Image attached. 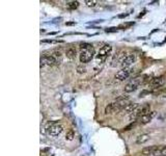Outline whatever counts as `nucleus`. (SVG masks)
Here are the masks:
<instances>
[{"label": "nucleus", "instance_id": "f03ea898", "mask_svg": "<svg viewBox=\"0 0 166 156\" xmlns=\"http://www.w3.org/2000/svg\"><path fill=\"white\" fill-rule=\"evenodd\" d=\"M80 55H79V58H80V62H83V64H86V62H91L95 56V49L94 47L91 45V44L87 43H83L80 45Z\"/></svg>", "mask_w": 166, "mask_h": 156}, {"label": "nucleus", "instance_id": "9d476101", "mask_svg": "<svg viewBox=\"0 0 166 156\" xmlns=\"http://www.w3.org/2000/svg\"><path fill=\"white\" fill-rule=\"evenodd\" d=\"M136 62V55L134 53L128 54V55L125 57L124 61L122 62V69L124 68H131L132 65H134Z\"/></svg>", "mask_w": 166, "mask_h": 156}, {"label": "nucleus", "instance_id": "1a4fd4ad", "mask_svg": "<svg viewBox=\"0 0 166 156\" xmlns=\"http://www.w3.org/2000/svg\"><path fill=\"white\" fill-rule=\"evenodd\" d=\"M58 64V62L56 61V58L52 54L51 55H43L41 57V68L45 67V66H55Z\"/></svg>", "mask_w": 166, "mask_h": 156}, {"label": "nucleus", "instance_id": "ddd939ff", "mask_svg": "<svg viewBox=\"0 0 166 156\" xmlns=\"http://www.w3.org/2000/svg\"><path fill=\"white\" fill-rule=\"evenodd\" d=\"M138 107H139V104H138V103H130L129 105H128L127 107L124 109V110L126 111L127 114H131L134 113V111H135Z\"/></svg>", "mask_w": 166, "mask_h": 156}, {"label": "nucleus", "instance_id": "0eeeda50", "mask_svg": "<svg viewBox=\"0 0 166 156\" xmlns=\"http://www.w3.org/2000/svg\"><path fill=\"white\" fill-rule=\"evenodd\" d=\"M165 83V79L163 76H158V77H155L149 81V86H152V91L151 92H158L159 90H161V87L164 86Z\"/></svg>", "mask_w": 166, "mask_h": 156}, {"label": "nucleus", "instance_id": "aec40b11", "mask_svg": "<svg viewBox=\"0 0 166 156\" xmlns=\"http://www.w3.org/2000/svg\"><path fill=\"white\" fill-rule=\"evenodd\" d=\"M85 4L87 5V6H89V7H95L97 5V1H95V0H86L85 1Z\"/></svg>", "mask_w": 166, "mask_h": 156}, {"label": "nucleus", "instance_id": "7ed1b4c3", "mask_svg": "<svg viewBox=\"0 0 166 156\" xmlns=\"http://www.w3.org/2000/svg\"><path fill=\"white\" fill-rule=\"evenodd\" d=\"M149 113H151V104L145 103V104H143V105L139 106L134 113L130 114V121H132V122L137 121V120H139L141 117L145 116V114H148Z\"/></svg>", "mask_w": 166, "mask_h": 156}, {"label": "nucleus", "instance_id": "a211bd4d", "mask_svg": "<svg viewBox=\"0 0 166 156\" xmlns=\"http://www.w3.org/2000/svg\"><path fill=\"white\" fill-rule=\"evenodd\" d=\"M74 138H75L74 130L70 129V130L67 132V134H66V139H67V141H72V139H74Z\"/></svg>", "mask_w": 166, "mask_h": 156}, {"label": "nucleus", "instance_id": "6e6552de", "mask_svg": "<svg viewBox=\"0 0 166 156\" xmlns=\"http://www.w3.org/2000/svg\"><path fill=\"white\" fill-rule=\"evenodd\" d=\"M133 72H134V69L133 68H124V69H121L118 73L115 74V79H118L119 81H124L126 80L132 75Z\"/></svg>", "mask_w": 166, "mask_h": 156}, {"label": "nucleus", "instance_id": "423d86ee", "mask_svg": "<svg viewBox=\"0 0 166 156\" xmlns=\"http://www.w3.org/2000/svg\"><path fill=\"white\" fill-rule=\"evenodd\" d=\"M111 51H112V46H110V45L103 46V47L99 50V54H98L97 57H96L97 62L101 64V62L106 61V58H107L108 55L111 53Z\"/></svg>", "mask_w": 166, "mask_h": 156}, {"label": "nucleus", "instance_id": "39448f33", "mask_svg": "<svg viewBox=\"0 0 166 156\" xmlns=\"http://www.w3.org/2000/svg\"><path fill=\"white\" fill-rule=\"evenodd\" d=\"M143 78L142 77H135L133 78L132 80H130L129 82L126 84L125 86V92L126 93H132V92H135L136 90L139 87L140 84L143 83Z\"/></svg>", "mask_w": 166, "mask_h": 156}, {"label": "nucleus", "instance_id": "20e7f679", "mask_svg": "<svg viewBox=\"0 0 166 156\" xmlns=\"http://www.w3.org/2000/svg\"><path fill=\"white\" fill-rule=\"evenodd\" d=\"M46 130H47V133L49 135L58 136L62 131H64V125L60 124V123H57V122H52L47 126Z\"/></svg>", "mask_w": 166, "mask_h": 156}, {"label": "nucleus", "instance_id": "6ab92c4d", "mask_svg": "<svg viewBox=\"0 0 166 156\" xmlns=\"http://www.w3.org/2000/svg\"><path fill=\"white\" fill-rule=\"evenodd\" d=\"M52 55L56 58V61L58 62V64H59V62H61V57H62V55H61V52L59 51V50H54V52H53Z\"/></svg>", "mask_w": 166, "mask_h": 156}, {"label": "nucleus", "instance_id": "b1692460", "mask_svg": "<svg viewBox=\"0 0 166 156\" xmlns=\"http://www.w3.org/2000/svg\"><path fill=\"white\" fill-rule=\"evenodd\" d=\"M75 22H68V23H66V25H74Z\"/></svg>", "mask_w": 166, "mask_h": 156}, {"label": "nucleus", "instance_id": "f3484780", "mask_svg": "<svg viewBox=\"0 0 166 156\" xmlns=\"http://www.w3.org/2000/svg\"><path fill=\"white\" fill-rule=\"evenodd\" d=\"M79 6V2L78 1H69L67 2V7L69 10H76Z\"/></svg>", "mask_w": 166, "mask_h": 156}, {"label": "nucleus", "instance_id": "9b49d317", "mask_svg": "<svg viewBox=\"0 0 166 156\" xmlns=\"http://www.w3.org/2000/svg\"><path fill=\"white\" fill-rule=\"evenodd\" d=\"M155 116H156V111H151V113H149L148 114H145V116L141 117L138 121H139L140 124H142V125L149 124V122H152V120L154 119Z\"/></svg>", "mask_w": 166, "mask_h": 156}, {"label": "nucleus", "instance_id": "f8f14e48", "mask_svg": "<svg viewBox=\"0 0 166 156\" xmlns=\"http://www.w3.org/2000/svg\"><path fill=\"white\" fill-rule=\"evenodd\" d=\"M157 147L158 146H149V147L143 148L142 151H141V154L144 156H154L155 152H156L157 150Z\"/></svg>", "mask_w": 166, "mask_h": 156}, {"label": "nucleus", "instance_id": "4468645a", "mask_svg": "<svg viewBox=\"0 0 166 156\" xmlns=\"http://www.w3.org/2000/svg\"><path fill=\"white\" fill-rule=\"evenodd\" d=\"M149 139V135L146 134V133H144V134H140L137 136V138H136V144L138 145H142L144 143H146Z\"/></svg>", "mask_w": 166, "mask_h": 156}, {"label": "nucleus", "instance_id": "f257e3e1", "mask_svg": "<svg viewBox=\"0 0 166 156\" xmlns=\"http://www.w3.org/2000/svg\"><path fill=\"white\" fill-rule=\"evenodd\" d=\"M130 104V100L128 97H118L114 102L108 104L107 106L105 107V114H115L118 113V111L122 110L127 107L128 105Z\"/></svg>", "mask_w": 166, "mask_h": 156}, {"label": "nucleus", "instance_id": "5701e85b", "mask_svg": "<svg viewBox=\"0 0 166 156\" xmlns=\"http://www.w3.org/2000/svg\"><path fill=\"white\" fill-rule=\"evenodd\" d=\"M118 30V28H116V27H113V28H109V29H107V32H112V31H116Z\"/></svg>", "mask_w": 166, "mask_h": 156}, {"label": "nucleus", "instance_id": "dca6fc26", "mask_svg": "<svg viewBox=\"0 0 166 156\" xmlns=\"http://www.w3.org/2000/svg\"><path fill=\"white\" fill-rule=\"evenodd\" d=\"M76 53L77 52H76L75 47H69L66 51V55L69 59H74L76 57Z\"/></svg>", "mask_w": 166, "mask_h": 156}, {"label": "nucleus", "instance_id": "2eb2a0df", "mask_svg": "<svg viewBox=\"0 0 166 156\" xmlns=\"http://www.w3.org/2000/svg\"><path fill=\"white\" fill-rule=\"evenodd\" d=\"M154 156H166V145L158 146Z\"/></svg>", "mask_w": 166, "mask_h": 156}, {"label": "nucleus", "instance_id": "412c9836", "mask_svg": "<svg viewBox=\"0 0 166 156\" xmlns=\"http://www.w3.org/2000/svg\"><path fill=\"white\" fill-rule=\"evenodd\" d=\"M134 126H135V122H133V123H131V124H130L129 126H127V127H125V128H124V130H125V131H128V130L131 129V128L134 127Z\"/></svg>", "mask_w": 166, "mask_h": 156}, {"label": "nucleus", "instance_id": "4be33fe9", "mask_svg": "<svg viewBox=\"0 0 166 156\" xmlns=\"http://www.w3.org/2000/svg\"><path fill=\"white\" fill-rule=\"evenodd\" d=\"M77 71H78V73H85L86 69H85V68H81V67H78V68H77Z\"/></svg>", "mask_w": 166, "mask_h": 156}]
</instances>
